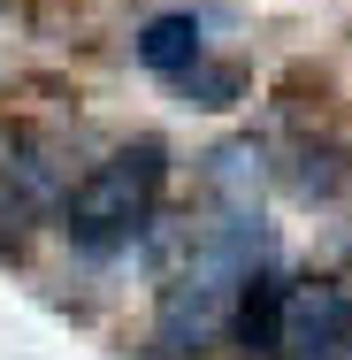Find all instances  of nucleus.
Masks as SVG:
<instances>
[{
	"mask_svg": "<svg viewBox=\"0 0 352 360\" xmlns=\"http://www.w3.org/2000/svg\"><path fill=\"white\" fill-rule=\"evenodd\" d=\"M161 176H169L161 146L138 139V146H123V153H107V161H92L70 192L54 200V215H62V230H70L77 245H92V253L131 245L145 222H153V207H161Z\"/></svg>",
	"mask_w": 352,
	"mask_h": 360,
	"instance_id": "obj_1",
	"label": "nucleus"
},
{
	"mask_svg": "<svg viewBox=\"0 0 352 360\" xmlns=\"http://www.w3.org/2000/svg\"><path fill=\"white\" fill-rule=\"evenodd\" d=\"M283 360H345L352 353V291L345 284H291L283 291V330H276Z\"/></svg>",
	"mask_w": 352,
	"mask_h": 360,
	"instance_id": "obj_2",
	"label": "nucleus"
},
{
	"mask_svg": "<svg viewBox=\"0 0 352 360\" xmlns=\"http://www.w3.org/2000/svg\"><path fill=\"white\" fill-rule=\"evenodd\" d=\"M283 276L276 269H253L237 299H230V338H237V353H276V330H283Z\"/></svg>",
	"mask_w": 352,
	"mask_h": 360,
	"instance_id": "obj_3",
	"label": "nucleus"
},
{
	"mask_svg": "<svg viewBox=\"0 0 352 360\" xmlns=\"http://www.w3.org/2000/svg\"><path fill=\"white\" fill-rule=\"evenodd\" d=\"M138 62L153 77H192L207 62V39H200V15L192 8H176V15H153L138 31Z\"/></svg>",
	"mask_w": 352,
	"mask_h": 360,
	"instance_id": "obj_4",
	"label": "nucleus"
},
{
	"mask_svg": "<svg viewBox=\"0 0 352 360\" xmlns=\"http://www.w3.org/2000/svg\"><path fill=\"white\" fill-rule=\"evenodd\" d=\"M345 176H352L345 161H337V153H314V146H306V153H299V169H291V184H299L306 200H330Z\"/></svg>",
	"mask_w": 352,
	"mask_h": 360,
	"instance_id": "obj_5",
	"label": "nucleus"
},
{
	"mask_svg": "<svg viewBox=\"0 0 352 360\" xmlns=\"http://www.w3.org/2000/svg\"><path fill=\"white\" fill-rule=\"evenodd\" d=\"M176 84H184L200 108H230V100H237V70H214V62H200V70L176 77Z\"/></svg>",
	"mask_w": 352,
	"mask_h": 360,
	"instance_id": "obj_6",
	"label": "nucleus"
},
{
	"mask_svg": "<svg viewBox=\"0 0 352 360\" xmlns=\"http://www.w3.org/2000/svg\"><path fill=\"white\" fill-rule=\"evenodd\" d=\"M8 161H15V139L0 131V184H8Z\"/></svg>",
	"mask_w": 352,
	"mask_h": 360,
	"instance_id": "obj_7",
	"label": "nucleus"
}]
</instances>
